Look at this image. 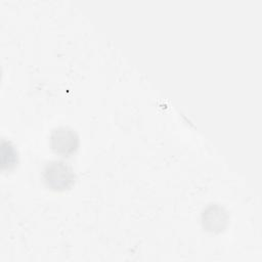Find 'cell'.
Returning <instances> with one entry per match:
<instances>
[{
	"label": "cell",
	"mask_w": 262,
	"mask_h": 262,
	"mask_svg": "<svg viewBox=\"0 0 262 262\" xmlns=\"http://www.w3.org/2000/svg\"><path fill=\"white\" fill-rule=\"evenodd\" d=\"M45 185L54 191L70 189L76 181V174L73 168L61 160H54L47 163L42 173Z\"/></svg>",
	"instance_id": "obj_1"
},
{
	"label": "cell",
	"mask_w": 262,
	"mask_h": 262,
	"mask_svg": "<svg viewBox=\"0 0 262 262\" xmlns=\"http://www.w3.org/2000/svg\"><path fill=\"white\" fill-rule=\"evenodd\" d=\"M49 143L54 154L69 157L77 151L80 140L79 135L74 129L68 126H59L52 129Z\"/></svg>",
	"instance_id": "obj_2"
},
{
	"label": "cell",
	"mask_w": 262,
	"mask_h": 262,
	"mask_svg": "<svg viewBox=\"0 0 262 262\" xmlns=\"http://www.w3.org/2000/svg\"><path fill=\"white\" fill-rule=\"evenodd\" d=\"M228 216L224 208L218 205L208 206L202 214V222L204 227L209 231L219 232L223 230L227 224Z\"/></svg>",
	"instance_id": "obj_3"
},
{
	"label": "cell",
	"mask_w": 262,
	"mask_h": 262,
	"mask_svg": "<svg viewBox=\"0 0 262 262\" xmlns=\"http://www.w3.org/2000/svg\"><path fill=\"white\" fill-rule=\"evenodd\" d=\"M6 158H8V162L4 167V169L6 168H8V170L12 169L17 163V151L15 150L11 142L3 140L1 144V161L5 160Z\"/></svg>",
	"instance_id": "obj_4"
}]
</instances>
